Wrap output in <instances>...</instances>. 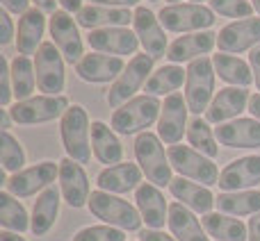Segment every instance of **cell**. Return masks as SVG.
I'll return each mask as SVG.
<instances>
[{"instance_id": "d590c367", "label": "cell", "mask_w": 260, "mask_h": 241, "mask_svg": "<svg viewBox=\"0 0 260 241\" xmlns=\"http://www.w3.org/2000/svg\"><path fill=\"white\" fill-rule=\"evenodd\" d=\"M187 141H189V146L194 148V150H199V152H203L206 157H217L219 155V146H217V137H215V132H212V128H210V123H208L206 118H201V116H194L192 120H189V125H187Z\"/></svg>"}, {"instance_id": "8d00e7d4", "label": "cell", "mask_w": 260, "mask_h": 241, "mask_svg": "<svg viewBox=\"0 0 260 241\" xmlns=\"http://www.w3.org/2000/svg\"><path fill=\"white\" fill-rule=\"evenodd\" d=\"M0 225L5 230H14V232L30 230V219H27L25 207L9 191H0Z\"/></svg>"}, {"instance_id": "d6986e66", "label": "cell", "mask_w": 260, "mask_h": 241, "mask_svg": "<svg viewBox=\"0 0 260 241\" xmlns=\"http://www.w3.org/2000/svg\"><path fill=\"white\" fill-rule=\"evenodd\" d=\"M126 64L121 57L114 55H101V53H89L76 64V73L80 80L91 82V85H105V82L117 80L123 73Z\"/></svg>"}, {"instance_id": "6f0895ef", "label": "cell", "mask_w": 260, "mask_h": 241, "mask_svg": "<svg viewBox=\"0 0 260 241\" xmlns=\"http://www.w3.org/2000/svg\"><path fill=\"white\" fill-rule=\"evenodd\" d=\"M151 3H155V0H151Z\"/></svg>"}, {"instance_id": "6da1fadb", "label": "cell", "mask_w": 260, "mask_h": 241, "mask_svg": "<svg viewBox=\"0 0 260 241\" xmlns=\"http://www.w3.org/2000/svg\"><path fill=\"white\" fill-rule=\"evenodd\" d=\"M162 112V103L155 96H135L133 100H128L126 105H121L119 109L112 112L110 125L117 134H142L146 132V128H151Z\"/></svg>"}, {"instance_id": "30bf717a", "label": "cell", "mask_w": 260, "mask_h": 241, "mask_svg": "<svg viewBox=\"0 0 260 241\" xmlns=\"http://www.w3.org/2000/svg\"><path fill=\"white\" fill-rule=\"evenodd\" d=\"M69 105L67 96H32L27 100L14 103L9 107V114L16 123L21 125H39V123H48V120L62 118L67 114Z\"/></svg>"}, {"instance_id": "f1b7e54d", "label": "cell", "mask_w": 260, "mask_h": 241, "mask_svg": "<svg viewBox=\"0 0 260 241\" xmlns=\"http://www.w3.org/2000/svg\"><path fill=\"white\" fill-rule=\"evenodd\" d=\"M46 30V18L44 12L37 7H32L30 12H25L18 21V30H16V50L18 55H37V50L41 48V36Z\"/></svg>"}, {"instance_id": "7c38bea8", "label": "cell", "mask_w": 260, "mask_h": 241, "mask_svg": "<svg viewBox=\"0 0 260 241\" xmlns=\"http://www.w3.org/2000/svg\"><path fill=\"white\" fill-rule=\"evenodd\" d=\"M187 100L183 94H171L162 103V112L157 118V137L162 139V143L167 146H176L183 139V134H187Z\"/></svg>"}, {"instance_id": "5bb4252c", "label": "cell", "mask_w": 260, "mask_h": 241, "mask_svg": "<svg viewBox=\"0 0 260 241\" xmlns=\"http://www.w3.org/2000/svg\"><path fill=\"white\" fill-rule=\"evenodd\" d=\"M59 191H62L67 205L73 210L89 205V178H87L82 164L73 162L71 157H64L59 162Z\"/></svg>"}, {"instance_id": "e0dca14e", "label": "cell", "mask_w": 260, "mask_h": 241, "mask_svg": "<svg viewBox=\"0 0 260 241\" xmlns=\"http://www.w3.org/2000/svg\"><path fill=\"white\" fill-rule=\"evenodd\" d=\"M260 182V155H247L233 159L219 171V189L224 191H247Z\"/></svg>"}, {"instance_id": "836d02e7", "label": "cell", "mask_w": 260, "mask_h": 241, "mask_svg": "<svg viewBox=\"0 0 260 241\" xmlns=\"http://www.w3.org/2000/svg\"><path fill=\"white\" fill-rule=\"evenodd\" d=\"M212 64H215V73L224 82H229V85L244 87V89H247L253 82L251 64H247L244 59L235 57V55H215Z\"/></svg>"}, {"instance_id": "9f6ffc18", "label": "cell", "mask_w": 260, "mask_h": 241, "mask_svg": "<svg viewBox=\"0 0 260 241\" xmlns=\"http://www.w3.org/2000/svg\"><path fill=\"white\" fill-rule=\"evenodd\" d=\"M192 3H197V5H203V0H192Z\"/></svg>"}, {"instance_id": "f35d334b", "label": "cell", "mask_w": 260, "mask_h": 241, "mask_svg": "<svg viewBox=\"0 0 260 241\" xmlns=\"http://www.w3.org/2000/svg\"><path fill=\"white\" fill-rule=\"evenodd\" d=\"M73 241H126V234L112 225H87L73 234Z\"/></svg>"}, {"instance_id": "83f0119b", "label": "cell", "mask_w": 260, "mask_h": 241, "mask_svg": "<svg viewBox=\"0 0 260 241\" xmlns=\"http://www.w3.org/2000/svg\"><path fill=\"white\" fill-rule=\"evenodd\" d=\"M167 225H169L176 241H210L206 228L194 216V212L178 200L169 205V223Z\"/></svg>"}, {"instance_id": "44dd1931", "label": "cell", "mask_w": 260, "mask_h": 241, "mask_svg": "<svg viewBox=\"0 0 260 241\" xmlns=\"http://www.w3.org/2000/svg\"><path fill=\"white\" fill-rule=\"evenodd\" d=\"M135 200H137V210L146 228L160 230L165 228V223H169V205L160 187H155L153 182H142L135 189Z\"/></svg>"}, {"instance_id": "d6a6232c", "label": "cell", "mask_w": 260, "mask_h": 241, "mask_svg": "<svg viewBox=\"0 0 260 241\" xmlns=\"http://www.w3.org/2000/svg\"><path fill=\"white\" fill-rule=\"evenodd\" d=\"M187 80V71L178 66V64H167V66L157 68L151 73L148 82L144 85V91L148 96H171L183 87V82Z\"/></svg>"}, {"instance_id": "7402d4cb", "label": "cell", "mask_w": 260, "mask_h": 241, "mask_svg": "<svg viewBox=\"0 0 260 241\" xmlns=\"http://www.w3.org/2000/svg\"><path fill=\"white\" fill-rule=\"evenodd\" d=\"M217 46V34L210 30L203 32H192V34H183L169 44V50H167L165 57L169 59L171 64H183V62H194L199 57H206L212 48Z\"/></svg>"}, {"instance_id": "f5cc1de1", "label": "cell", "mask_w": 260, "mask_h": 241, "mask_svg": "<svg viewBox=\"0 0 260 241\" xmlns=\"http://www.w3.org/2000/svg\"><path fill=\"white\" fill-rule=\"evenodd\" d=\"M0 241H25V239L14 234V232H9V230H5V232H0Z\"/></svg>"}, {"instance_id": "1f68e13d", "label": "cell", "mask_w": 260, "mask_h": 241, "mask_svg": "<svg viewBox=\"0 0 260 241\" xmlns=\"http://www.w3.org/2000/svg\"><path fill=\"white\" fill-rule=\"evenodd\" d=\"M217 210L229 216H253L260 214V191L247 189V191H224L217 196Z\"/></svg>"}, {"instance_id": "7a4b0ae2", "label": "cell", "mask_w": 260, "mask_h": 241, "mask_svg": "<svg viewBox=\"0 0 260 241\" xmlns=\"http://www.w3.org/2000/svg\"><path fill=\"white\" fill-rule=\"evenodd\" d=\"M59 134L67 157H71L78 164L91 162V125L87 109L82 105H71L59 123Z\"/></svg>"}, {"instance_id": "8fae6325", "label": "cell", "mask_w": 260, "mask_h": 241, "mask_svg": "<svg viewBox=\"0 0 260 241\" xmlns=\"http://www.w3.org/2000/svg\"><path fill=\"white\" fill-rule=\"evenodd\" d=\"M55 178H59V162L46 159L39 164L30 166V169H23L18 173L9 175L7 182H5V191H9L16 198H27L35 196L37 191H46L48 187H53Z\"/></svg>"}, {"instance_id": "11a10c76", "label": "cell", "mask_w": 260, "mask_h": 241, "mask_svg": "<svg viewBox=\"0 0 260 241\" xmlns=\"http://www.w3.org/2000/svg\"><path fill=\"white\" fill-rule=\"evenodd\" d=\"M167 3H169V5H178L180 0H167Z\"/></svg>"}, {"instance_id": "9c48e42d", "label": "cell", "mask_w": 260, "mask_h": 241, "mask_svg": "<svg viewBox=\"0 0 260 241\" xmlns=\"http://www.w3.org/2000/svg\"><path fill=\"white\" fill-rule=\"evenodd\" d=\"M62 53L53 41H44L41 48L35 55V75L37 87L44 91L46 96H62L64 85H67V73H64Z\"/></svg>"}, {"instance_id": "ac0fdd59", "label": "cell", "mask_w": 260, "mask_h": 241, "mask_svg": "<svg viewBox=\"0 0 260 241\" xmlns=\"http://www.w3.org/2000/svg\"><path fill=\"white\" fill-rule=\"evenodd\" d=\"M249 100H251V94L244 87H224L212 98L206 112V120L215 125L229 123L231 118H238L244 109H249Z\"/></svg>"}, {"instance_id": "60d3db41", "label": "cell", "mask_w": 260, "mask_h": 241, "mask_svg": "<svg viewBox=\"0 0 260 241\" xmlns=\"http://www.w3.org/2000/svg\"><path fill=\"white\" fill-rule=\"evenodd\" d=\"M14 98V87H12V62H7L5 55H0V105L7 107Z\"/></svg>"}, {"instance_id": "9a60e30c", "label": "cell", "mask_w": 260, "mask_h": 241, "mask_svg": "<svg viewBox=\"0 0 260 241\" xmlns=\"http://www.w3.org/2000/svg\"><path fill=\"white\" fill-rule=\"evenodd\" d=\"M133 25H135V34H137L144 53L151 55L153 59L167 55L169 44H167V36H165V27H162L160 18H157L151 9L144 7V5L135 7Z\"/></svg>"}, {"instance_id": "5b68a950", "label": "cell", "mask_w": 260, "mask_h": 241, "mask_svg": "<svg viewBox=\"0 0 260 241\" xmlns=\"http://www.w3.org/2000/svg\"><path fill=\"white\" fill-rule=\"evenodd\" d=\"M215 64L208 55L189 62L187 80H185V100L194 116H201L210 107V100L215 98Z\"/></svg>"}, {"instance_id": "ffe728a7", "label": "cell", "mask_w": 260, "mask_h": 241, "mask_svg": "<svg viewBox=\"0 0 260 241\" xmlns=\"http://www.w3.org/2000/svg\"><path fill=\"white\" fill-rule=\"evenodd\" d=\"M87 44L103 55H135L139 48V39L128 27H103V30H91L87 36Z\"/></svg>"}, {"instance_id": "bcb514c9", "label": "cell", "mask_w": 260, "mask_h": 241, "mask_svg": "<svg viewBox=\"0 0 260 241\" xmlns=\"http://www.w3.org/2000/svg\"><path fill=\"white\" fill-rule=\"evenodd\" d=\"M89 5H103V7H139V0H89Z\"/></svg>"}, {"instance_id": "f546056e", "label": "cell", "mask_w": 260, "mask_h": 241, "mask_svg": "<svg viewBox=\"0 0 260 241\" xmlns=\"http://www.w3.org/2000/svg\"><path fill=\"white\" fill-rule=\"evenodd\" d=\"M91 150H94V157L101 162V164H121L123 157V146L119 141V137L114 134L112 125L103 123V120H94L91 123Z\"/></svg>"}, {"instance_id": "8992f818", "label": "cell", "mask_w": 260, "mask_h": 241, "mask_svg": "<svg viewBox=\"0 0 260 241\" xmlns=\"http://www.w3.org/2000/svg\"><path fill=\"white\" fill-rule=\"evenodd\" d=\"M167 155H169L171 169L178 171L180 178H187L192 182H201L203 187H212V184L219 182L217 164L210 157L203 155V152L194 150L192 146L176 143V146L167 148Z\"/></svg>"}, {"instance_id": "603a6c76", "label": "cell", "mask_w": 260, "mask_h": 241, "mask_svg": "<svg viewBox=\"0 0 260 241\" xmlns=\"http://www.w3.org/2000/svg\"><path fill=\"white\" fill-rule=\"evenodd\" d=\"M215 137L226 148H260V120L235 118L215 128Z\"/></svg>"}, {"instance_id": "681fc988", "label": "cell", "mask_w": 260, "mask_h": 241, "mask_svg": "<svg viewBox=\"0 0 260 241\" xmlns=\"http://www.w3.org/2000/svg\"><path fill=\"white\" fill-rule=\"evenodd\" d=\"M57 3L62 5L64 12H69V14H71V12H80V9H82V0H57Z\"/></svg>"}, {"instance_id": "277c9868", "label": "cell", "mask_w": 260, "mask_h": 241, "mask_svg": "<svg viewBox=\"0 0 260 241\" xmlns=\"http://www.w3.org/2000/svg\"><path fill=\"white\" fill-rule=\"evenodd\" d=\"M89 212L101 219L105 225H112L119 230H142V214L137 207H133L128 200L114 196L108 191H91L89 196Z\"/></svg>"}, {"instance_id": "4fadbf2b", "label": "cell", "mask_w": 260, "mask_h": 241, "mask_svg": "<svg viewBox=\"0 0 260 241\" xmlns=\"http://www.w3.org/2000/svg\"><path fill=\"white\" fill-rule=\"evenodd\" d=\"M50 36H53V44L57 46V50L62 53V57L69 64H78L85 53H82V36L78 32V23L71 18V14L57 9V12L50 16Z\"/></svg>"}, {"instance_id": "484cf974", "label": "cell", "mask_w": 260, "mask_h": 241, "mask_svg": "<svg viewBox=\"0 0 260 241\" xmlns=\"http://www.w3.org/2000/svg\"><path fill=\"white\" fill-rule=\"evenodd\" d=\"M135 18L130 9L123 7H103V5H87L78 12V25L87 30H103V27H128Z\"/></svg>"}, {"instance_id": "c3c4849f", "label": "cell", "mask_w": 260, "mask_h": 241, "mask_svg": "<svg viewBox=\"0 0 260 241\" xmlns=\"http://www.w3.org/2000/svg\"><path fill=\"white\" fill-rule=\"evenodd\" d=\"M32 3H35L37 9H41L44 14H50V16L57 12V9H55V3H57V0H32Z\"/></svg>"}, {"instance_id": "4dcf8cb0", "label": "cell", "mask_w": 260, "mask_h": 241, "mask_svg": "<svg viewBox=\"0 0 260 241\" xmlns=\"http://www.w3.org/2000/svg\"><path fill=\"white\" fill-rule=\"evenodd\" d=\"M201 223L206 228V232L217 241H249V228L235 216L210 212L201 219Z\"/></svg>"}, {"instance_id": "ba28073f", "label": "cell", "mask_w": 260, "mask_h": 241, "mask_svg": "<svg viewBox=\"0 0 260 241\" xmlns=\"http://www.w3.org/2000/svg\"><path fill=\"white\" fill-rule=\"evenodd\" d=\"M162 27L169 32H203L215 25V12L206 5L197 3H178L167 5L157 14Z\"/></svg>"}, {"instance_id": "4316f807", "label": "cell", "mask_w": 260, "mask_h": 241, "mask_svg": "<svg viewBox=\"0 0 260 241\" xmlns=\"http://www.w3.org/2000/svg\"><path fill=\"white\" fill-rule=\"evenodd\" d=\"M59 198H62V191L57 187H48L46 191H41L37 196L30 219V232L35 237H44L55 225V221L59 216V203H62Z\"/></svg>"}, {"instance_id": "ee69618b", "label": "cell", "mask_w": 260, "mask_h": 241, "mask_svg": "<svg viewBox=\"0 0 260 241\" xmlns=\"http://www.w3.org/2000/svg\"><path fill=\"white\" fill-rule=\"evenodd\" d=\"M0 3H3V9H7V12L25 14V12H30L32 0H0Z\"/></svg>"}, {"instance_id": "3957f363", "label": "cell", "mask_w": 260, "mask_h": 241, "mask_svg": "<svg viewBox=\"0 0 260 241\" xmlns=\"http://www.w3.org/2000/svg\"><path fill=\"white\" fill-rule=\"evenodd\" d=\"M135 159H137L139 169L144 171L148 182L155 187H169L171 184V162L169 155L165 152L162 139L153 132H142L135 139Z\"/></svg>"}, {"instance_id": "7dc6e473", "label": "cell", "mask_w": 260, "mask_h": 241, "mask_svg": "<svg viewBox=\"0 0 260 241\" xmlns=\"http://www.w3.org/2000/svg\"><path fill=\"white\" fill-rule=\"evenodd\" d=\"M249 228V241H260V214H253L247 223Z\"/></svg>"}, {"instance_id": "e575fe53", "label": "cell", "mask_w": 260, "mask_h": 241, "mask_svg": "<svg viewBox=\"0 0 260 241\" xmlns=\"http://www.w3.org/2000/svg\"><path fill=\"white\" fill-rule=\"evenodd\" d=\"M12 87H14V98L16 103L32 98L37 87V75H35V62L25 55H16L12 59Z\"/></svg>"}, {"instance_id": "7bdbcfd3", "label": "cell", "mask_w": 260, "mask_h": 241, "mask_svg": "<svg viewBox=\"0 0 260 241\" xmlns=\"http://www.w3.org/2000/svg\"><path fill=\"white\" fill-rule=\"evenodd\" d=\"M139 241H176V237L174 234H165L162 230L144 228V230H139Z\"/></svg>"}, {"instance_id": "d4e9b609", "label": "cell", "mask_w": 260, "mask_h": 241, "mask_svg": "<svg viewBox=\"0 0 260 241\" xmlns=\"http://www.w3.org/2000/svg\"><path fill=\"white\" fill-rule=\"evenodd\" d=\"M169 191L178 203H183L185 207H189L192 212H199V214H203V216L210 214L217 203V198L212 196V191L208 187H203V184H199V182H192V180H187V178H180V175L171 180Z\"/></svg>"}, {"instance_id": "ab89813d", "label": "cell", "mask_w": 260, "mask_h": 241, "mask_svg": "<svg viewBox=\"0 0 260 241\" xmlns=\"http://www.w3.org/2000/svg\"><path fill=\"white\" fill-rule=\"evenodd\" d=\"M210 9L226 18H251L253 5L249 0H210Z\"/></svg>"}, {"instance_id": "cb8c5ba5", "label": "cell", "mask_w": 260, "mask_h": 241, "mask_svg": "<svg viewBox=\"0 0 260 241\" xmlns=\"http://www.w3.org/2000/svg\"><path fill=\"white\" fill-rule=\"evenodd\" d=\"M142 175L144 171L139 169V164L133 162H121V164H114L103 169L96 175V184H99L101 191L108 193H128L133 189H137L142 184Z\"/></svg>"}, {"instance_id": "52a82bcc", "label": "cell", "mask_w": 260, "mask_h": 241, "mask_svg": "<svg viewBox=\"0 0 260 241\" xmlns=\"http://www.w3.org/2000/svg\"><path fill=\"white\" fill-rule=\"evenodd\" d=\"M153 71V57L151 55H135L128 62V66L123 68V73L112 82L108 91V105L112 109H119L121 105H126L128 100L135 98L139 89L148 82Z\"/></svg>"}, {"instance_id": "db71d44e", "label": "cell", "mask_w": 260, "mask_h": 241, "mask_svg": "<svg viewBox=\"0 0 260 241\" xmlns=\"http://www.w3.org/2000/svg\"><path fill=\"white\" fill-rule=\"evenodd\" d=\"M251 5H253V9L260 14V0H251Z\"/></svg>"}, {"instance_id": "f6af8a7d", "label": "cell", "mask_w": 260, "mask_h": 241, "mask_svg": "<svg viewBox=\"0 0 260 241\" xmlns=\"http://www.w3.org/2000/svg\"><path fill=\"white\" fill-rule=\"evenodd\" d=\"M249 64H251V71H253V80H256V87L260 91V46L249 53Z\"/></svg>"}, {"instance_id": "816d5d0a", "label": "cell", "mask_w": 260, "mask_h": 241, "mask_svg": "<svg viewBox=\"0 0 260 241\" xmlns=\"http://www.w3.org/2000/svg\"><path fill=\"white\" fill-rule=\"evenodd\" d=\"M12 114H9V109H0V128H3V132H9V125H12Z\"/></svg>"}, {"instance_id": "2e32d148", "label": "cell", "mask_w": 260, "mask_h": 241, "mask_svg": "<svg viewBox=\"0 0 260 241\" xmlns=\"http://www.w3.org/2000/svg\"><path fill=\"white\" fill-rule=\"evenodd\" d=\"M217 46L221 53H244L260 46V18H242L229 23L217 34Z\"/></svg>"}, {"instance_id": "f907efd6", "label": "cell", "mask_w": 260, "mask_h": 241, "mask_svg": "<svg viewBox=\"0 0 260 241\" xmlns=\"http://www.w3.org/2000/svg\"><path fill=\"white\" fill-rule=\"evenodd\" d=\"M249 112H251L253 118L260 120V94H253L251 100H249Z\"/></svg>"}, {"instance_id": "74e56055", "label": "cell", "mask_w": 260, "mask_h": 241, "mask_svg": "<svg viewBox=\"0 0 260 241\" xmlns=\"http://www.w3.org/2000/svg\"><path fill=\"white\" fill-rule=\"evenodd\" d=\"M0 162H3V169L7 173H18L25 166V150L18 143L16 137H12L9 132L0 134Z\"/></svg>"}, {"instance_id": "b9f144b4", "label": "cell", "mask_w": 260, "mask_h": 241, "mask_svg": "<svg viewBox=\"0 0 260 241\" xmlns=\"http://www.w3.org/2000/svg\"><path fill=\"white\" fill-rule=\"evenodd\" d=\"M14 41V23L7 9H0V44L9 46Z\"/></svg>"}]
</instances>
